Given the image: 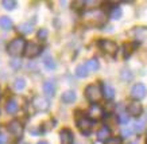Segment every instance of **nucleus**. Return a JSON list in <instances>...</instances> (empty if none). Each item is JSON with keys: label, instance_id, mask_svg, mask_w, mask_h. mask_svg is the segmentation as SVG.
Instances as JSON below:
<instances>
[{"label": "nucleus", "instance_id": "obj_1", "mask_svg": "<svg viewBox=\"0 0 147 144\" xmlns=\"http://www.w3.org/2000/svg\"><path fill=\"white\" fill-rule=\"evenodd\" d=\"M84 20L86 24L93 26V27H101L102 24L107 20L105 14L100 11V9H94V11H89L84 15Z\"/></svg>", "mask_w": 147, "mask_h": 144}, {"label": "nucleus", "instance_id": "obj_2", "mask_svg": "<svg viewBox=\"0 0 147 144\" xmlns=\"http://www.w3.org/2000/svg\"><path fill=\"white\" fill-rule=\"evenodd\" d=\"M24 50H26V41L23 38H16L9 42L7 46V51L12 57H20L24 53Z\"/></svg>", "mask_w": 147, "mask_h": 144}, {"label": "nucleus", "instance_id": "obj_3", "mask_svg": "<svg viewBox=\"0 0 147 144\" xmlns=\"http://www.w3.org/2000/svg\"><path fill=\"white\" fill-rule=\"evenodd\" d=\"M85 97H86V100L90 101V102H93V104L98 102L102 97V90H101V88H100V85L92 84V85L86 86V89H85Z\"/></svg>", "mask_w": 147, "mask_h": 144}, {"label": "nucleus", "instance_id": "obj_4", "mask_svg": "<svg viewBox=\"0 0 147 144\" xmlns=\"http://www.w3.org/2000/svg\"><path fill=\"white\" fill-rule=\"evenodd\" d=\"M32 106L38 112H47L50 109V100L46 97H42V96H36L32 100Z\"/></svg>", "mask_w": 147, "mask_h": 144}, {"label": "nucleus", "instance_id": "obj_5", "mask_svg": "<svg viewBox=\"0 0 147 144\" xmlns=\"http://www.w3.org/2000/svg\"><path fill=\"white\" fill-rule=\"evenodd\" d=\"M100 47H101V50L105 54L111 55V57H115L116 53H117V45H116L113 41L102 39V41L100 42Z\"/></svg>", "mask_w": 147, "mask_h": 144}, {"label": "nucleus", "instance_id": "obj_6", "mask_svg": "<svg viewBox=\"0 0 147 144\" xmlns=\"http://www.w3.org/2000/svg\"><path fill=\"white\" fill-rule=\"evenodd\" d=\"M77 127H78V129L82 133L88 135L90 131H92V128H93V120H90L89 117H82V119H80L77 121Z\"/></svg>", "mask_w": 147, "mask_h": 144}, {"label": "nucleus", "instance_id": "obj_7", "mask_svg": "<svg viewBox=\"0 0 147 144\" xmlns=\"http://www.w3.org/2000/svg\"><path fill=\"white\" fill-rule=\"evenodd\" d=\"M146 86L143 85V84H135L132 86V89H131V96H132V98H135L136 101L138 100H142L146 97Z\"/></svg>", "mask_w": 147, "mask_h": 144}, {"label": "nucleus", "instance_id": "obj_8", "mask_svg": "<svg viewBox=\"0 0 147 144\" xmlns=\"http://www.w3.org/2000/svg\"><path fill=\"white\" fill-rule=\"evenodd\" d=\"M42 53V47L36 43H28L26 45V50H24V54H26L27 58H35Z\"/></svg>", "mask_w": 147, "mask_h": 144}, {"label": "nucleus", "instance_id": "obj_9", "mask_svg": "<svg viewBox=\"0 0 147 144\" xmlns=\"http://www.w3.org/2000/svg\"><path fill=\"white\" fill-rule=\"evenodd\" d=\"M127 112H128V115H131V116L134 117H139L140 115H142L143 112V106L142 104L139 102V101H132V102L128 104V106H127Z\"/></svg>", "mask_w": 147, "mask_h": 144}, {"label": "nucleus", "instance_id": "obj_10", "mask_svg": "<svg viewBox=\"0 0 147 144\" xmlns=\"http://www.w3.org/2000/svg\"><path fill=\"white\" fill-rule=\"evenodd\" d=\"M8 131L12 133L13 136H15V137H22L23 131H24V129H23V125L18 121V120H13V121L9 123Z\"/></svg>", "mask_w": 147, "mask_h": 144}, {"label": "nucleus", "instance_id": "obj_11", "mask_svg": "<svg viewBox=\"0 0 147 144\" xmlns=\"http://www.w3.org/2000/svg\"><path fill=\"white\" fill-rule=\"evenodd\" d=\"M88 115H89L90 120H98V119L102 117L104 112H102L101 106H98L97 104H93V105L89 108V111H88Z\"/></svg>", "mask_w": 147, "mask_h": 144}, {"label": "nucleus", "instance_id": "obj_12", "mask_svg": "<svg viewBox=\"0 0 147 144\" xmlns=\"http://www.w3.org/2000/svg\"><path fill=\"white\" fill-rule=\"evenodd\" d=\"M59 136H61V144H71L74 139L70 129H62L59 132Z\"/></svg>", "mask_w": 147, "mask_h": 144}, {"label": "nucleus", "instance_id": "obj_13", "mask_svg": "<svg viewBox=\"0 0 147 144\" xmlns=\"http://www.w3.org/2000/svg\"><path fill=\"white\" fill-rule=\"evenodd\" d=\"M97 139L100 140V141H102V143H105L107 140L111 139V131H109V128L108 127H102L101 129L97 132Z\"/></svg>", "mask_w": 147, "mask_h": 144}, {"label": "nucleus", "instance_id": "obj_14", "mask_svg": "<svg viewBox=\"0 0 147 144\" xmlns=\"http://www.w3.org/2000/svg\"><path fill=\"white\" fill-rule=\"evenodd\" d=\"M43 90H45V93L49 97H53L55 94V84H54V81H51V80L46 81L43 84Z\"/></svg>", "mask_w": 147, "mask_h": 144}, {"label": "nucleus", "instance_id": "obj_15", "mask_svg": "<svg viewBox=\"0 0 147 144\" xmlns=\"http://www.w3.org/2000/svg\"><path fill=\"white\" fill-rule=\"evenodd\" d=\"M102 96L105 97V100H112L115 97V89L109 84H104L102 85Z\"/></svg>", "mask_w": 147, "mask_h": 144}, {"label": "nucleus", "instance_id": "obj_16", "mask_svg": "<svg viewBox=\"0 0 147 144\" xmlns=\"http://www.w3.org/2000/svg\"><path fill=\"white\" fill-rule=\"evenodd\" d=\"M61 100H62V102H65V104L74 102V101H76V93H74L73 90H66V92L62 94Z\"/></svg>", "mask_w": 147, "mask_h": 144}, {"label": "nucleus", "instance_id": "obj_17", "mask_svg": "<svg viewBox=\"0 0 147 144\" xmlns=\"http://www.w3.org/2000/svg\"><path fill=\"white\" fill-rule=\"evenodd\" d=\"M5 111L9 113V115H15L18 112V102L15 100H8L7 101V105H5Z\"/></svg>", "mask_w": 147, "mask_h": 144}, {"label": "nucleus", "instance_id": "obj_18", "mask_svg": "<svg viewBox=\"0 0 147 144\" xmlns=\"http://www.w3.org/2000/svg\"><path fill=\"white\" fill-rule=\"evenodd\" d=\"M85 66L88 69V72H97L98 68H100V65H98V61L96 58H92L89 59L88 62L85 63Z\"/></svg>", "mask_w": 147, "mask_h": 144}, {"label": "nucleus", "instance_id": "obj_19", "mask_svg": "<svg viewBox=\"0 0 147 144\" xmlns=\"http://www.w3.org/2000/svg\"><path fill=\"white\" fill-rule=\"evenodd\" d=\"M136 49V43H124L123 46V50H124V58H128L131 57V54L134 53V50Z\"/></svg>", "mask_w": 147, "mask_h": 144}, {"label": "nucleus", "instance_id": "obj_20", "mask_svg": "<svg viewBox=\"0 0 147 144\" xmlns=\"http://www.w3.org/2000/svg\"><path fill=\"white\" fill-rule=\"evenodd\" d=\"M89 74V72H88V69H86V66L85 65H78L76 68V76L80 77V78H85V77Z\"/></svg>", "mask_w": 147, "mask_h": 144}, {"label": "nucleus", "instance_id": "obj_21", "mask_svg": "<svg viewBox=\"0 0 147 144\" xmlns=\"http://www.w3.org/2000/svg\"><path fill=\"white\" fill-rule=\"evenodd\" d=\"M0 26H1V28H4V30H9V28L12 27V20L8 16H1L0 18Z\"/></svg>", "mask_w": 147, "mask_h": 144}, {"label": "nucleus", "instance_id": "obj_22", "mask_svg": "<svg viewBox=\"0 0 147 144\" xmlns=\"http://www.w3.org/2000/svg\"><path fill=\"white\" fill-rule=\"evenodd\" d=\"M19 31L22 32V34H31L32 32V24L30 23H22V24H19Z\"/></svg>", "mask_w": 147, "mask_h": 144}, {"label": "nucleus", "instance_id": "obj_23", "mask_svg": "<svg viewBox=\"0 0 147 144\" xmlns=\"http://www.w3.org/2000/svg\"><path fill=\"white\" fill-rule=\"evenodd\" d=\"M13 88L16 90H23L26 88V80L24 78H16L13 82Z\"/></svg>", "mask_w": 147, "mask_h": 144}, {"label": "nucleus", "instance_id": "obj_24", "mask_svg": "<svg viewBox=\"0 0 147 144\" xmlns=\"http://www.w3.org/2000/svg\"><path fill=\"white\" fill-rule=\"evenodd\" d=\"M3 7L7 9H13L16 7V1H13V0H3Z\"/></svg>", "mask_w": 147, "mask_h": 144}, {"label": "nucleus", "instance_id": "obj_25", "mask_svg": "<svg viewBox=\"0 0 147 144\" xmlns=\"http://www.w3.org/2000/svg\"><path fill=\"white\" fill-rule=\"evenodd\" d=\"M121 9L119 8V7H115V8L112 9V12H111V18L112 19H120L121 18Z\"/></svg>", "mask_w": 147, "mask_h": 144}, {"label": "nucleus", "instance_id": "obj_26", "mask_svg": "<svg viewBox=\"0 0 147 144\" xmlns=\"http://www.w3.org/2000/svg\"><path fill=\"white\" fill-rule=\"evenodd\" d=\"M117 120H119V123L120 124H128V121H129V117H128V115L127 113H120L119 116H117Z\"/></svg>", "mask_w": 147, "mask_h": 144}, {"label": "nucleus", "instance_id": "obj_27", "mask_svg": "<svg viewBox=\"0 0 147 144\" xmlns=\"http://www.w3.org/2000/svg\"><path fill=\"white\" fill-rule=\"evenodd\" d=\"M43 63H45V66L47 69H55V63H54V61H53V58H50V57H46L45 58V61H43Z\"/></svg>", "mask_w": 147, "mask_h": 144}, {"label": "nucleus", "instance_id": "obj_28", "mask_svg": "<svg viewBox=\"0 0 147 144\" xmlns=\"http://www.w3.org/2000/svg\"><path fill=\"white\" fill-rule=\"evenodd\" d=\"M143 129H144V120H139V121L135 123V131L138 133H140Z\"/></svg>", "mask_w": 147, "mask_h": 144}, {"label": "nucleus", "instance_id": "obj_29", "mask_svg": "<svg viewBox=\"0 0 147 144\" xmlns=\"http://www.w3.org/2000/svg\"><path fill=\"white\" fill-rule=\"evenodd\" d=\"M47 35H49V31H47L46 28H40L39 31H38V38H39V39H46Z\"/></svg>", "mask_w": 147, "mask_h": 144}, {"label": "nucleus", "instance_id": "obj_30", "mask_svg": "<svg viewBox=\"0 0 147 144\" xmlns=\"http://www.w3.org/2000/svg\"><path fill=\"white\" fill-rule=\"evenodd\" d=\"M131 135H132V128L127 127V128H123V129H121V136H123V137H129Z\"/></svg>", "mask_w": 147, "mask_h": 144}, {"label": "nucleus", "instance_id": "obj_31", "mask_svg": "<svg viewBox=\"0 0 147 144\" xmlns=\"http://www.w3.org/2000/svg\"><path fill=\"white\" fill-rule=\"evenodd\" d=\"M86 4V1H82V0H78V1H73V8L74 9H80L82 5Z\"/></svg>", "mask_w": 147, "mask_h": 144}, {"label": "nucleus", "instance_id": "obj_32", "mask_svg": "<svg viewBox=\"0 0 147 144\" xmlns=\"http://www.w3.org/2000/svg\"><path fill=\"white\" fill-rule=\"evenodd\" d=\"M105 144H121V139H119V137H111L109 140L105 141Z\"/></svg>", "mask_w": 147, "mask_h": 144}, {"label": "nucleus", "instance_id": "obj_33", "mask_svg": "<svg viewBox=\"0 0 147 144\" xmlns=\"http://www.w3.org/2000/svg\"><path fill=\"white\" fill-rule=\"evenodd\" d=\"M11 66H12L13 69H19L20 68V61H19V59H12V61H11Z\"/></svg>", "mask_w": 147, "mask_h": 144}, {"label": "nucleus", "instance_id": "obj_34", "mask_svg": "<svg viewBox=\"0 0 147 144\" xmlns=\"http://www.w3.org/2000/svg\"><path fill=\"white\" fill-rule=\"evenodd\" d=\"M5 143H7V136L0 133V144H5Z\"/></svg>", "mask_w": 147, "mask_h": 144}, {"label": "nucleus", "instance_id": "obj_35", "mask_svg": "<svg viewBox=\"0 0 147 144\" xmlns=\"http://www.w3.org/2000/svg\"><path fill=\"white\" fill-rule=\"evenodd\" d=\"M38 144H49V143H47V141H39Z\"/></svg>", "mask_w": 147, "mask_h": 144}, {"label": "nucleus", "instance_id": "obj_36", "mask_svg": "<svg viewBox=\"0 0 147 144\" xmlns=\"http://www.w3.org/2000/svg\"><path fill=\"white\" fill-rule=\"evenodd\" d=\"M129 144H138V143H136V141H132V143H129Z\"/></svg>", "mask_w": 147, "mask_h": 144}, {"label": "nucleus", "instance_id": "obj_37", "mask_svg": "<svg viewBox=\"0 0 147 144\" xmlns=\"http://www.w3.org/2000/svg\"><path fill=\"white\" fill-rule=\"evenodd\" d=\"M20 144H27V143H20Z\"/></svg>", "mask_w": 147, "mask_h": 144}]
</instances>
